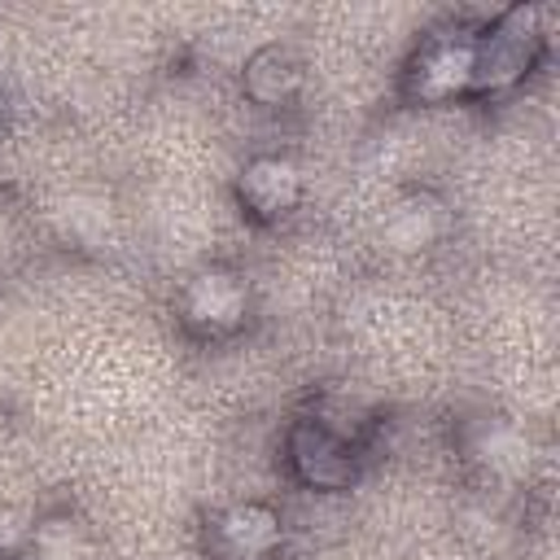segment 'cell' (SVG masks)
I'll return each instance as SVG.
<instances>
[{
	"instance_id": "1",
	"label": "cell",
	"mask_w": 560,
	"mask_h": 560,
	"mask_svg": "<svg viewBox=\"0 0 560 560\" xmlns=\"http://www.w3.org/2000/svg\"><path fill=\"white\" fill-rule=\"evenodd\" d=\"M538 4H512L494 22L477 26V66H472V96L508 92L516 88L542 57L547 31H542Z\"/></svg>"
},
{
	"instance_id": "2",
	"label": "cell",
	"mask_w": 560,
	"mask_h": 560,
	"mask_svg": "<svg viewBox=\"0 0 560 560\" xmlns=\"http://www.w3.org/2000/svg\"><path fill=\"white\" fill-rule=\"evenodd\" d=\"M472 66H477V31L451 26L429 35L411 66H407V96L420 105H446L455 96H472Z\"/></svg>"
},
{
	"instance_id": "3",
	"label": "cell",
	"mask_w": 560,
	"mask_h": 560,
	"mask_svg": "<svg viewBox=\"0 0 560 560\" xmlns=\"http://www.w3.org/2000/svg\"><path fill=\"white\" fill-rule=\"evenodd\" d=\"M179 315L201 337H228L249 319V280L236 267H197L179 289Z\"/></svg>"
},
{
	"instance_id": "4",
	"label": "cell",
	"mask_w": 560,
	"mask_h": 560,
	"mask_svg": "<svg viewBox=\"0 0 560 560\" xmlns=\"http://www.w3.org/2000/svg\"><path fill=\"white\" fill-rule=\"evenodd\" d=\"M289 468L311 490H350L359 477V451L350 438L324 429L319 420H298L284 438Z\"/></svg>"
},
{
	"instance_id": "5",
	"label": "cell",
	"mask_w": 560,
	"mask_h": 560,
	"mask_svg": "<svg viewBox=\"0 0 560 560\" xmlns=\"http://www.w3.org/2000/svg\"><path fill=\"white\" fill-rule=\"evenodd\" d=\"M280 542L284 516L262 499H241L210 516V551L219 560H267L280 551Z\"/></svg>"
},
{
	"instance_id": "6",
	"label": "cell",
	"mask_w": 560,
	"mask_h": 560,
	"mask_svg": "<svg viewBox=\"0 0 560 560\" xmlns=\"http://www.w3.org/2000/svg\"><path fill=\"white\" fill-rule=\"evenodd\" d=\"M302 192H306L302 166L284 153H254L236 175V201L262 223L289 219L302 206Z\"/></svg>"
},
{
	"instance_id": "7",
	"label": "cell",
	"mask_w": 560,
	"mask_h": 560,
	"mask_svg": "<svg viewBox=\"0 0 560 560\" xmlns=\"http://www.w3.org/2000/svg\"><path fill=\"white\" fill-rule=\"evenodd\" d=\"M446 201L429 188H416V192H402L385 219H381V245L394 249V254H424L433 249L442 236H446Z\"/></svg>"
},
{
	"instance_id": "8",
	"label": "cell",
	"mask_w": 560,
	"mask_h": 560,
	"mask_svg": "<svg viewBox=\"0 0 560 560\" xmlns=\"http://www.w3.org/2000/svg\"><path fill=\"white\" fill-rule=\"evenodd\" d=\"M306 83V66L302 57L289 48V44H262L245 57V70H241V88L254 105L262 109H280L289 105Z\"/></svg>"
},
{
	"instance_id": "9",
	"label": "cell",
	"mask_w": 560,
	"mask_h": 560,
	"mask_svg": "<svg viewBox=\"0 0 560 560\" xmlns=\"http://www.w3.org/2000/svg\"><path fill=\"white\" fill-rule=\"evenodd\" d=\"M468 451L481 468H490L494 477H525L529 464H534V442L529 433L508 420V416H490V420H477L472 438H468Z\"/></svg>"
},
{
	"instance_id": "10",
	"label": "cell",
	"mask_w": 560,
	"mask_h": 560,
	"mask_svg": "<svg viewBox=\"0 0 560 560\" xmlns=\"http://www.w3.org/2000/svg\"><path fill=\"white\" fill-rule=\"evenodd\" d=\"M22 560H92V534L74 516H44L35 521V534L26 542Z\"/></svg>"
},
{
	"instance_id": "11",
	"label": "cell",
	"mask_w": 560,
	"mask_h": 560,
	"mask_svg": "<svg viewBox=\"0 0 560 560\" xmlns=\"http://www.w3.org/2000/svg\"><path fill=\"white\" fill-rule=\"evenodd\" d=\"M35 534V516L22 508H0V560H22Z\"/></svg>"
}]
</instances>
